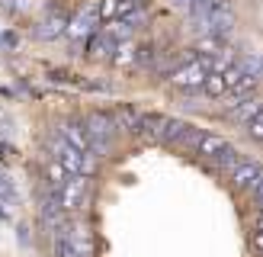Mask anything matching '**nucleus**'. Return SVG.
I'll return each instance as SVG.
<instances>
[{"label":"nucleus","mask_w":263,"mask_h":257,"mask_svg":"<svg viewBox=\"0 0 263 257\" xmlns=\"http://www.w3.org/2000/svg\"><path fill=\"white\" fill-rule=\"evenodd\" d=\"M48 151L55 154V161H58L68 174H81V177H93V174H97V158H93V154L77 151V148L68 145L61 135H51V138H48Z\"/></svg>","instance_id":"nucleus-1"},{"label":"nucleus","mask_w":263,"mask_h":257,"mask_svg":"<svg viewBox=\"0 0 263 257\" xmlns=\"http://www.w3.org/2000/svg\"><path fill=\"white\" fill-rule=\"evenodd\" d=\"M84 128H87L90 141H93V154H106L116 132H119V122H116L112 116H106V113H90L84 119Z\"/></svg>","instance_id":"nucleus-2"},{"label":"nucleus","mask_w":263,"mask_h":257,"mask_svg":"<svg viewBox=\"0 0 263 257\" xmlns=\"http://www.w3.org/2000/svg\"><path fill=\"white\" fill-rule=\"evenodd\" d=\"M87 190H90V177L71 174V177H68V183H64L61 190H51V193H55V199L61 203V209L71 215V212L77 209V206H81V203L87 199Z\"/></svg>","instance_id":"nucleus-3"},{"label":"nucleus","mask_w":263,"mask_h":257,"mask_svg":"<svg viewBox=\"0 0 263 257\" xmlns=\"http://www.w3.org/2000/svg\"><path fill=\"white\" fill-rule=\"evenodd\" d=\"M205 77H209V71L202 68L199 61H186V64H180V68L170 74V84L174 87H180V90H202V84H205Z\"/></svg>","instance_id":"nucleus-4"},{"label":"nucleus","mask_w":263,"mask_h":257,"mask_svg":"<svg viewBox=\"0 0 263 257\" xmlns=\"http://www.w3.org/2000/svg\"><path fill=\"white\" fill-rule=\"evenodd\" d=\"M58 135H61L64 141H68V145H74L77 151L93 154V141H90L87 128H84V122H77V119H64V122L58 125Z\"/></svg>","instance_id":"nucleus-5"},{"label":"nucleus","mask_w":263,"mask_h":257,"mask_svg":"<svg viewBox=\"0 0 263 257\" xmlns=\"http://www.w3.org/2000/svg\"><path fill=\"white\" fill-rule=\"evenodd\" d=\"M260 113H263V100H260V97H247V100H241V103H234V106H228V119L251 128V122L257 119Z\"/></svg>","instance_id":"nucleus-6"},{"label":"nucleus","mask_w":263,"mask_h":257,"mask_svg":"<svg viewBox=\"0 0 263 257\" xmlns=\"http://www.w3.org/2000/svg\"><path fill=\"white\" fill-rule=\"evenodd\" d=\"M260 177H263V167H260L257 161H244L238 171L231 174V187H234V190H247V193H251V190L260 183Z\"/></svg>","instance_id":"nucleus-7"},{"label":"nucleus","mask_w":263,"mask_h":257,"mask_svg":"<svg viewBox=\"0 0 263 257\" xmlns=\"http://www.w3.org/2000/svg\"><path fill=\"white\" fill-rule=\"evenodd\" d=\"M116 48H119V45H116V39H109L106 32H93V35H90L87 39V55L90 58H93V61H112V51Z\"/></svg>","instance_id":"nucleus-8"},{"label":"nucleus","mask_w":263,"mask_h":257,"mask_svg":"<svg viewBox=\"0 0 263 257\" xmlns=\"http://www.w3.org/2000/svg\"><path fill=\"white\" fill-rule=\"evenodd\" d=\"M68 26H71V20L64 16V13H51V16L42 20V26H39V39H58V35H68Z\"/></svg>","instance_id":"nucleus-9"},{"label":"nucleus","mask_w":263,"mask_h":257,"mask_svg":"<svg viewBox=\"0 0 263 257\" xmlns=\"http://www.w3.org/2000/svg\"><path fill=\"white\" fill-rule=\"evenodd\" d=\"M231 145L221 135H212V132H202L199 145H196V154H202V158H218L221 151H228Z\"/></svg>","instance_id":"nucleus-10"},{"label":"nucleus","mask_w":263,"mask_h":257,"mask_svg":"<svg viewBox=\"0 0 263 257\" xmlns=\"http://www.w3.org/2000/svg\"><path fill=\"white\" fill-rule=\"evenodd\" d=\"M167 116H161V113H144L141 116V128L138 132H144L148 138H164V132H167Z\"/></svg>","instance_id":"nucleus-11"},{"label":"nucleus","mask_w":263,"mask_h":257,"mask_svg":"<svg viewBox=\"0 0 263 257\" xmlns=\"http://www.w3.org/2000/svg\"><path fill=\"white\" fill-rule=\"evenodd\" d=\"M68 171H64V167L58 164V161H48L45 164V180H48V190H61L64 183H68Z\"/></svg>","instance_id":"nucleus-12"},{"label":"nucleus","mask_w":263,"mask_h":257,"mask_svg":"<svg viewBox=\"0 0 263 257\" xmlns=\"http://www.w3.org/2000/svg\"><path fill=\"white\" fill-rule=\"evenodd\" d=\"M215 164H218V171H221V174H228V177H231V174L244 164V158H241V154L234 151V148H228V151H221L218 158H215Z\"/></svg>","instance_id":"nucleus-13"},{"label":"nucleus","mask_w":263,"mask_h":257,"mask_svg":"<svg viewBox=\"0 0 263 257\" xmlns=\"http://www.w3.org/2000/svg\"><path fill=\"white\" fill-rule=\"evenodd\" d=\"M202 94H205V97H225V94H228L225 74H209L205 84H202Z\"/></svg>","instance_id":"nucleus-14"},{"label":"nucleus","mask_w":263,"mask_h":257,"mask_svg":"<svg viewBox=\"0 0 263 257\" xmlns=\"http://www.w3.org/2000/svg\"><path fill=\"white\" fill-rule=\"evenodd\" d=\"M103 32H106L109 39H128L132 32H135V26L125 23V20H112V23H103Z\"/></svg>","instance_id":"nucleus-15"},{"label":"nucleus","mask_w":263,"mask_h":257,"mask_svg":"<svg viewBox=\"0 0 263 257\" xmlns=\"http://www.w3.org/2000/svg\"><path fill=\"white\" fill-rule=\"evenodd\" d=\"M55 257H87L77 244L71 241V238H64V235H58L55 238Z\"/></svg>","instance_id":"nucleus-16"},{"label":"nucleus","mask_w":263,"mask_h":257,"mask_svg":"<svg viewBox=\"0 0 263 257\" xmlns=\"http://www.w3.org/2000/svg\"><path fill=\"white\" fill-rule=\"evenodd\" d=\"M112 61H116V64H132V61H138V48L132 45V42H125V45H119V48H116Z\"/></svg>","instance_id":"nucleus-17"},{"label":"nucleus","mask_w":263,"mask_h":257,"mask_svg":"<svg viewBox=\"0 0 263 257\" xmlns=\"http://www.w3.org/2000/svg\"><path fill=\"white\" fill-rule=\"evenodd\" d=\"M247 135H251L254 141H263V113H260L257 119L251 122V128H247Z\"/></svg>","instance_id":"nucleus-18"},{"label":"nucleus","mask_w":263,"mask_h":257,"mask_svg":"<svg viewBox=\"0 0 263 257\" xmlns=\"http://www.w3.org/2000/svg\"><path fill=\"white\" fill-rule=\"evenodd\" d=\"M251 199H254V203H257V209H260V212H263V177H260V183H257V187H254V190H251Z\"/></svg>","instance_id":"nucleus-19"},{"label":"nucleus","mask_w":263,"mask_h":257,"mask_svg":"<svg viewBox=\"0 0 263 257\" xmlns=\"http://www.w3.org/2000/svg\"><path fill=\"white\" fill-rule=\"evenodd\" d=\"M254 248L263 254V228H257V231H254Z\"/></svg>","instance_id":"nucleus-20"},{"label":"nucleus","mask_w":263,"mask_h":257,"mask_svg":"<svg viewBox=\"0 0 263 257\" xmlns=\"http://www.w3.org/2000/svg\"><path fill=\"white\" fill-rule=\"evenodd\" d=\"M257 228H263V212H257Z\"/></svg>","instance_id":"nucleus-21"},{"label":"nucleus","mask_w":263,"mask_h":257,"mask_svg":"<svg viewBox=\"0 0 263 257\" xmlns=\"http://www.w3.org/2000/svg\"><path fill=\"white\" fill-rule=\"evenodd\" d=\"M138 4H141V0H138Z\"/></svg>","instance_id":"nucleus-22"}]
</instances>
